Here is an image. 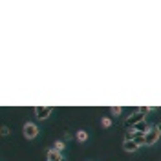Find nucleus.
Here are the masks:
<instances>
[{"label": "nucleus", "mask_w": 161, "mask_h": 161, "mask_svg": "<svg viewBox=\"0 0 161 161\" xmlns=\"http://www.w3.org/2000/svg\"><path fill=\"white\" fill-rule=\"evenodd\" d=\"M64 158H62V154L57 150H53V148H50L48 150V161H62Z\"/></svg>", "instance_id": "obj_6"}, {"label": "nucleus", "mask_w": 161, "mask_h": 161, "mask_svg": "<svg viewBox=\"0 0 161 161\" xmlns=\"http://www.w3.org/2000/svg\"><path fill=\"white\" fill-rule=\"evenodd\" d=\"M62 161H68V159H62Z\"/></svg>", "instance_id": "obj_13"}, {"label": "nucleus", "mask_w": 161, "mask_h": 161, "mask_svg": "<svg viewBox=\"0 0 161 161\" xmlns=\"http://www.w3.org/2000/svg\"><path fill=\"white\" fill-rule=\"evenodd\" d=\"M53 106H35L33 108V112H35V115H37V119L40 121H44V119H48L51 114H53Z\"/></svg>", "instance_id": "obj_4"}, {"label": "nucleus", "mask_w": 161, "mask_h": 161, "mask_svg": "<svg viewBox=\"0 0 161 161\" xmlns=\"http://www.w3.org/2000/svg\"><path fill=\"white\" fill-rule=\"evenodd\" d=\"M110 114L117 117V115H121V114H123V108H121V106H112V108H110Z\"/></svg>", "instance_id": "obj_11"}, {"label": "nucleus", "mask_w": 161, "mask_h": 161, "mask_svg": "<svg viewBox=\"0 0 161 161\" xmlns=\"http://www.w3.org/2000/svg\"><path fill=\"white\" fill-rule=\"evenodd\" d=\"M161 137V126L159 125H154L150 126V130L145 134V145L147 147H152V145H156Z\"/></svg>", "instance_id": "obj_1"}, {"label": "nucleus", "mask_w": 161, "mask_h": 161, "mask_svg": "<svg viewBox=\"0 0 161 161\" xmlns=\"http://www.w3.org/2000/svg\"><path fill=\"white\" fill-rule=\"evenodd\" d=\"M134 130H136V132H139V134H147V132L150 130V126H148V125H147V123L143 121V123H139V125H137V126H136Z\"/></svg>", "instance_id": "obj_8"}, {"label": "nucleus", "mask_w": 161, "mask_h": 161, "mask_svg": "<svg viewBox=\"0 0 161 161\" xmlns=\"http://www.w3.org/2000/svg\"><path fill=\"white\" fill-rule=\"evenodd\" d=\"M101 126H103V128H110L112 126V119L110 117H103V119H101Z\"/></svg>", "instance_id": "obj_10"}, {"label": "nucleus", "mask_w": 161, "mask_h": 161, "mask_svg": "<svg viewBox=\"0 0 161 161\" xmlns=\"http://www.w3.org/2000/svg\"><path fill=\"white\" fill-rule=\"evenodd\" d=\"M139 148H141V147L134 139H125V141H123V150H125V152H130V154H134V152H137Z\"/></svg>", "instance_id": "obj_5"}, {"label": "nucleus", "mask_w": 161, "mask_h": 161, "mask_svg": "<svg viewBox=\"0 0 161 161\" xmlns=\"http://www.w3.org/2000/svg\"><path fill=\"white\" fill-rule=\"evenodd\" d=\"M22 134H24V137H26V139H35V137L39 136V126H37L35 123L28 121V123H24V125H22Z\"/></svg>", "instance_id": "obj_3"}, {"label": "nucleus", "mask_w": 161, "mask_h": 161, "mask_svg": "<svg viewBox=\"0 0 161 161\" xmlns=\"http://www.w3.org/2000/svg\"><path fill=\"white\" fill-rule=\"evenodd\" d=\"M88 137H90V136H88V132L86 130H77V134H75V139L79 141V143H86Z\"/></svg>", "instance_id": "obj_7"}, {"label": "nucleus", "mask_w": 161, "mask_h": 161, "mask_svg": "<svg viewBox=\"0 0 161 161\" xmlns=\"http://www.w3.org/2000/svg\"><path fill=\"white\" fill-rule=\"evenodd\" d=\"M0 134H2L4 137H6V136H9V128H8V126H2V130H0Z\"/></svg>", "instance_id": "obj_12"}, {"label": "nucleus", "mask_w": 161, "mask_h": 161, "mask_svg": "<svg viewBox=\"0 0 161 161\" xmlns=\"http://www.w3.org/2000/svg\"><path fill=\"white\" fill-rule=\"evenodd\" d=\"M145 117H147V115H145L143 112L136 110L132 115H128V117H126V121H125V128H130V130H132V128H136L139 123H143V121H145Z\"/></svg>", "instance_id": "obj_2"}, {"label": "nucleus", "mask_w": 161, "mask_h": 161, "mask_svg": "<svg viewBox=\"0 0 161 161\" xmlns=\"http://www.w3.org/2000/svg\"><path fill=\"white\" fill-rule=\"evenodd\" d=\"M66 148V145H64V141H55L53 143V150H57V152H60L62 154V150Z\"/></svg>", "instance_id": "obj_9"}]
</instances>
